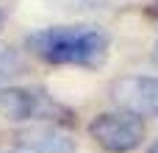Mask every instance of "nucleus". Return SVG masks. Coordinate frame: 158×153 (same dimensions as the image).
<instances>
[{
	"label": "nucleus",
	"mask_w": 158,
	"mask_h": 153,
	"mask_svg": "<svg viewBox=\"0 0 158 153\" xmlns=\"http://www.w3.org/2000/svg\"><path fill=\"white\" fill-rule=\"evenodd\" d=\"M89 137L108 153H131L144 142V120L131 111H106L89 123Z\"/></svg>",
	"instance_id": "2"
},
{
	"label": "nucleus",
	"mask_w": 158,
	"mask_h": 153,
	"mask_svg": "<svg viewBox=\"0 0 158 153\" xmlns=\"http://www.w3.org/2000/svg\"><path fill=\"white\" fill-rule=\"evenodd\" d=\"M3 22H6V11L0 8V28H3Z\"/></svg>",
	"instance_id": "9"
},
{
	"label": "nucleus",
	"mask_w": 158,
	"mask_h": 153,
	"mask_svg": "<svg viewBox=\"0 0 158 153\" xmlns=\"http://www.w3.org/2000/svg\"><path fill=\"white\" fill-rule=\"evenodd\" d=\"M22 70H25V61L19 59V53L11 47H0V81L11 75H22Z\"/></svg>",
	"instance_id": "6"
},
{
	"label": "nucleus",
	"mask_w": 158,
	"mask_h": 153,
	"mask_svg": "<svg viewBox=\"0 0 158 153\" xmlns=\"http://www.w3.org/2000/svg\"><path fill=\"white\" fill-rule=\"evenodd\" d=\"M153 64H156V67H158V42H156V45H153Z\"/></svg>",
	"instance_id": "7"
},
{
	"label": "nucleus",
	"mask_w": 158,
	"mask_h": 153,
	"mask_svg": "<svg viewBox=\"0 0 158 153\" xmlns=\"http://www.w3.org/2000/svg\"><path fill=\"white\" fill-rule=\"evenodd\" d=\"M0 114L8 120H44V123H67L69 111L56 103L53 98L36 92V89H0Z\"/></svg>",
	"instance_id": "3"
},
{
	"label": "nucleus",
	"mask_w": 158,
	"mask_h": 153,
	"mask_svg": "<svg viewBox=\"0 0 158 153\" xmlns=\"http://www.w3.org/2000/svg\"><path fill=\"white\" fill-rule=\"evenodd\" d=\"M25 47L44 64L100 67L108 59L111 39L97 25H50L25 36Z\"/></svg>",
	"instance_id": "1"
},
{
	"label": "nucleus",
	"mask_w": 158,
	"mask_h": 153,
	"mask_svg": "<svg viewBox=\"0 0 158 153\" xmlns=\"http://www.w3.org/2000/svg\"><path fill=\"white\" fill-rule=\"evenodd\" d=\"M111 98L122 111H131L136 117H158L156 75H122L111 84Z\"/></svg>",
	"instance_id": "4"
},
{
	"label": "nucleus",
	"mask_w": 158,
	"mask_h": 153,
	"mask_svg": "<svg viewBox=\"0 0 158 153\" xmlns=\"http://www.w3.org/2000/svg\"><path fill=\"white\" fill-rule=\"evenodd\" d=\"M17 142L31 153H78V145L69 131H64L56 123L31 125L17 134Z\"/></svg>",
	"instance_id": "5"
},
{
	"label": "nucleus",
	"mask_w": 158,
	"mask_h": 153,
	"mask_svg": "<svg viewBox=\"0 0 158 153\" xmlns=\"http://www.w3.org/2000/svg\"><path fill=\"white\" fill-rule=\"evenodd\" d=\"M147 153H158V139L153 142V145H150V151H147Z\"/></svg>",
	"instance_id": "8"
}]
</instances>
